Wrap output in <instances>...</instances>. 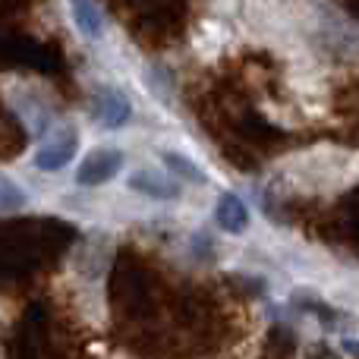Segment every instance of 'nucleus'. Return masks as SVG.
Segmentation results:
<instances>
[{"label": "nucleus", "mask_w": 359, "mask_h": 359, "mask_svg": "<svg viewBox=\"0 0 359 359\" xmlns=\"http://www.w3.org/2000/svg\"><path fill=\"white\" fill-rule=\"evenodd\" d=\"M69 10H73V22L79 25L82 35L101 38V32H104V16H101L95 0H69Z\"/></svg>", "instance_id": "423d86ee"}, {"label": "nucleus", "mask_w": 359, "mask_h": 359, "mask_svg": "<svg viewBox=\"0 0 359 359\" xmlns=\"http://www.w3.org/2000/svg\"><path fill=\"white\" fill-rule=\"evenodd\" d=\"M22 205H25V192L19 189L10 177L0 174V215H6V211H19Z\"/></svg>", "instance_id": "6e6552de"}, {"label": "nucleus", "mask_w": 359, "mask_h": 359, "mask_svg": "<svg viewBox=\"0 0 359 359\" xmlns=\"http://www.w3.org/2000/svg\"><path fill=\"white\" fill-rule=\"evenodd\" d=\"M76 149H79V136H76L73 126H63V130H54L48 139L41 142V149L35 151V168L38 170H54L67 168V161H73Z\"/></svg>", "instance_id": "f257e3e1"}, {"label": "nucleus", "mask_w": 359, "mask_h": 359, "mask_svg": "<svg viewBox=\"0 0 359 359\" xmlns=\"http://www.w3.org/2000/svg\"><path fill=\"white\" fill-rule=\"evenodd\" d=\"M215 221L224 233H243L249 227V208L240 196L233 192H224L215 205Z\"/></svg>", "instance_id": "20e7f679"}, {"label": "nucleus", "mask_w": 359, "mask_h": 359, "mask_svg": "<svg viewBox=\"0 0 359 359\" xmlns=\"http://www.w3.org/2000/svg\"><path fill=\"white\" fill-rule=\"evenodd\" d=\"M344 350H347V353H356V356H359V341H344Z\"/></svg>", "instance_id": "1a4fd4ad"}, {"label": "nucleus", "mask_w": 359, "mask_h": 359, "mask_svg": "<svg viewBox=\"0 0 359 359\" xmlns=\"http://www.w3.org/2000/svg\"><path fill=\"white\" fill-rule=\"evenodd\" d=\"M161 161L168 164L174 174H180L183 180H196V183H205V170L198 168L196 161H189V158H183V155H177V151H164L161 155Z\"/></svg>", "instance_id": "0eeeda50"}, {"label": "nucleus", "mask_w": 359, "mask_h": 359, "mask_svg": "<svg viewBox=\"0 0 359 359\" xmlns=\"http://www.w3.org/2000/svg\"><path fill=\"white\" fill-rule=\"evenodd\" d=\"M123 168V151L117 149H95L86 161L76 170V183L79 186H101L107 180L117 177V170Z\"/></svg>", "instance_id": "f03ea898"}, {"label": "nucleus", "mask_w": 359, "mask_h": 359, "mask_svg": "<svg viewBox=\"0 0 359 359\" xmlns=\"http://www.w3.org/2000/svg\"><path fill=\"white\" fill-rule=\"evenodd\" d=\"M130 189L142 192V196H149V198H177L180 196L177 180L158 174V170H151V168L136 170V174L130 177Z\"/></svg>", "instance_id": "39448f33"}, {"label": "nucleus", "mask_w": 359, "mask_h": 359, "mask_svg": "<svg viewBox=\"0 0 359 359\" xmlns=\"http://www.w3.org/2000/svg\"><path fill=\"white\" fill-rule=\"evenodd\" d=\"M95 114H98V120H101L104 130H120V126H126V120L133 117V104L123 92H117V88H104V92L98 95Z\"/></svg>", "instance_id": "7ed1b4c3"}]
</instances>
